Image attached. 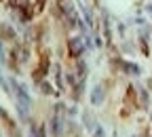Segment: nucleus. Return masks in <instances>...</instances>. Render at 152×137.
Returning <instances> with one entry per match:
<instances>
[{
  "mask_svg": "<svg viewBox=\"0 0 152 137\" xmlns=\"http://www.w3.org/2000/svg\"><path fill=\"white\" fill-rule=\"evenodd\" d=\"M51 129L55 137H64V118L61 116H53L51 118Z\"/></svg>",
  "mask_w": 152,
  "mask_h": 137,
  "instance_id": "obj_2",
  "label": "nucleus"
},
{
  "mask_svg": "<svg viewBox=\"0 0 152 137\" xmlns=\"http://www.w3.org/2000/svg\"><path fill=\"white\" fill-rule=\"evenodd\" d=\"M91 101L95 103V106H99L102 101H104V91H102V87H97L93 91V95H91Z\"/></svg>",
  "mask_w": 152,
  "mask_h": 137,
  "instance_id": "obj_4",
  "label": "nucleus"
},
{
  "mask_svg": "<svg viewBox=\"0 0 152 137\" xmlns=\"http://www.w3.org/2000/svg\"><path fill=\"white\" fill-rule=\"evenodd\" d=\"M68 47H70V53H72L74 57H78V55L85 51V47H83V42L78 40V38H72V40L68 42Z\"/></svg>",
  "mask_w": 152,
  "mask_h": 137,
  "instance_id": "obj_3",
  "label": "nucleus"
},
{
  "mask_svg": "<svg viewBox=\"0 0 152 137\" xmlns=\"http://www.w3.org/2000/svg\"><path fill=\"white\" fill-rule=\"evenodd\" d=\"M15 85V95H17V101H19V106H21L23 110H28L30 108V103H32V99H30V93L26 91V87L21 85V82H13Z\"/></svg>",
  "mask_w": 152,
  "mask_h": 137,
  "instance_id": "obj_1",
  "label": "nucleus"
}]
</instances>
